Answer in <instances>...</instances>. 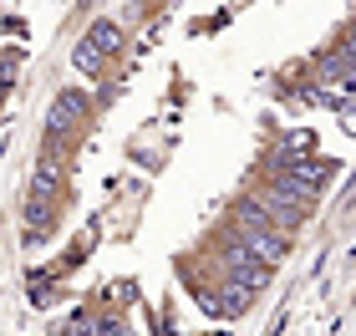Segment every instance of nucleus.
Returning a JSON list of instances; mask_svg holds the SVG:
<instances>
[{
    "label": "nucleus",
    "mask_w": 356,
    "mask_h": 336,
    "mask_svg": "<svg viewBox=\"0 0 356 336\" xmlns=\"http://www.w3.org/2000/svg\"><path fill=\"white\" fill-rule=\"evenodd\" d=\"M234 239H239V250H250L260 265H275V260L285 255V234L260 214V204H254V199L239 204V214H234Z\"/></svg>",
    "instance_id": "f257e3e1"
},
{
    "label": "nucleus",
    "mask_w": 356,
    "mask_h": 336,
    "mask_svg": "<svg viewBox=\"0 0 356 336\" xmlns=\"http://www.w3.org/2000/svg\"><path fill=\"white\" fill-rule=\"evenodd\" d=\"M118 51H122V26L118 21H92V31L76 41V67L92 77V72H102V61L118 56Z\"/></svg>",
    "instance_id": "f03ea898"
},
{
    "label": "nucleus",
    "mask_w": 356,
    "mask_h": 336,
    "mask_svg": "<svg viewBox=\"0 0 356 336\" xmlns=\"http://www.w3.org/2000/svg\"><path fill=\"white\" fill-rule=\"evenodd\" d=\"M224 270H229V285H234V291H265V280H270V265H260V260H254V255L250 250H229V255H224Z\"/></svg>",
    "instance_id": "7ed1b4c3"
},
{
    "label": "nucleus",
    "mask_w": 356,
    "mask_h": 336,
    "mask_svg": "<svg viewBox=\"0 0 356 336\" xmlns=\"http://www.w3.org/2000/svg\"><path fill=\"white\" fill-rule=\"evenodd\" d=\"M82 118H87V92L67 87V92H56L51 112H46V133H51V138H61V133H72V127L82 122Z\"/></svg>",
    "instance_id": "20e7f679"
},
{
    "label": "nucleus",
    "mask_w": 356,
    "mask_h": 336,
    "mask_svg": "<svg viewBox=\"0 0 356 336\" xmlns=\"http://www.w3.org/2000/svg\"><path fill=\"white\" fill-rule=\"evenodd\" d=\"M254 204H260V214H265L280 234H285V230H296V224L305 219V209H300L296 199H285L280 189H260V194H254Z\"/></svg>",
    "instance_id": "39448f33"
},
{
    "label": "nucleus",
    "mask_w": 356,
    "mask_h": 336,
    "mask_svg": "<svg viewBox=\"0 0 356 336\" xmlns=\"http://www.w3.org/2000/svg\"><path fill=\"white\" fill-rule=\"evenodd\" d=\"M316 72H321V82H331V92H336V87H356V61L341 51V46L321 56V61H316Z\"/></svg>",
    "instance_id": "423d86ee"
},
{
    "label": "nucleus",
    "mask_w": 356,
    "mask_h": 336,
    "mask_svg": "<svg viewBox=\"0 0 356 336\" xmlns=\"http://www.w3.org/2000/svg\"><path fill=\"white\" fill-rule=\"evenodd\" d=\"M245 306H250V291H234V285L204 301V311H209V316H224V321H234V316L245 311Z\"/></svg>",
    "instance_id": "0eeeda50"
},
{
    "label": "nucleus",
    "mask_w": 356,
    "mask_h": 336,
    "mask_svg": "<svg viewBox=\"0 0 356 336\" xmlns=\"http://www.w3.org/2000/svg\"><path fill=\"white\" fill-rule=\"evenodd\" d=\"M61 336H122V326H118V321H97V316L76 311L72 321L61 326Z\"/></svg>",
    "instance_id": "6e6552de"
},
{
    "label": "nucleus",
    "mask_w": 356,
    "mask_h": 336,
    "mask_svg": "<svg viewBox=\"0 0 356 336\" xmlns=\"http://www.w3.org/2000/svg\"><path fill=\"white\" fill-rule=\"evenodd\" d=\"M61 189V163L56 158H41L36 163V184H31V199H51Z\"/></svg>",
    "instance_id": "1a4fd4ad"
}]
</instances>
